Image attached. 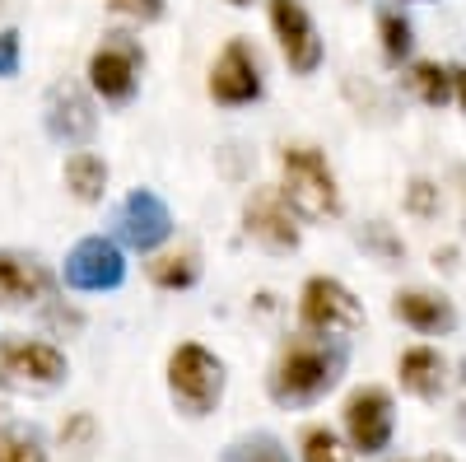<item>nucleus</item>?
I'll use <instances>...</instances> for the list:
<instances>
[{"label":"nucleus","instance_id":"f257e3e1","mask_svg":"<svg viewBox=\"0 0 466 462\" xmlns=\"http://www.w3.org/2000/svg\"><path fill=\"white\" fill-rule=\"evenodd\" d=\"M350 374V341L294 332L280 341L276 360L266 369V397L280 411H308L327 402Z\"/></svg>","mask_w":466,"mask_h":462},{"label":"nucleus","instance_id":"f03ea898","mask_svg":"<svg viewBox=\"0 0 466 462\" xmlns=\"http://www.w3.org/2000/svg\"><path fill=\"white\" fill-rule=\"evenodd\" d=\"M280 191L285 201L294 206V215L303 224H336L345 215V191H340V178L327 159V149L313 145V140H285L280 154Z\"/></svg>","mask_w":466,"mask_h":462},{"label":"nucleus","instance_id":"7ed1b4c3","mask_svg":"<svg viewBox=\"0 0 466 462\" xmlns=\"http://www.w3.org/2000/svg\"><path fill=\"white\" fill-rule=\"evenodd\" d=\"M164 383H168V402L177 416L187 420H206L219 411L224 388H228V364L201 341H177L164 364Z\"/></svg>","mask_w":466,"mask_h":462},{"label":"nucleus","instance_id":"20e7f679","mask_svg":"<svg viewBox=\"0 0 466 462\" xmlns=\"http://www.w3.org/2000/svg\"><path fill=\"white\" fill-rule=\"evenodd\" d=\"M145 47L136 33H122V28H107L89 61H85V85L98 103L107 108H131L140 98V80H145Z\"/></svg>","mask_w":466,"mask_h":462},{"label":"nucleus","instance_id":"39448f33","mask_svg":"<svg viewBox=\"0 0 466 462\" xmlns=\"http://www.w3.org/2000/svg\"><path fill=\"white\" fill-rule=\"evenodd\" d=\"M294 318H299V332H308V336H336V341L360 336L364 323H369L364 299L350 290L340 276H327V272H313L299 285Z\"/></svg>","mask_w":466,"mask_h":462},{"label":"nucleus","instance_id":"423d86ee","mask_svg":"<svg viewBox=\"0 0 466 462\" xmlns=\"http://www.w3.org/2000/svg\"><path fill=\"white\" fill-rule=\"evenodd\" d=\"M206 98L224 112H243L266 98V61L252 37H228L206 70Z\"/></svg>","mask_w":466,"mask_h":462},{"label":"nucleus","instance_id":"0eeeda50","mask_svg":"<svg viewBox=\"0 0 466 462\" xmlns=\"http://www.w3.org/2000/svg\"><path fill=\"white\" fill-rule=\"evenodd\" d=\"M340 435L355 457H387L397 444V397L382 383H360L340 402Z\"/></svg>","mask_w":466,"mask_h":462},{"label":"nucleus","instance_id":"6e6552de","mask_svg":"<svg viewBox=\"0 0 466 462\" xmlns=\"http://www.w3.org/2000/svg\"><path fill=\"white\" fill-rule=\"evenodd\" d=\"M266 5V28L276 37V52L289 66V75L299 80H313L327 66V37L308 10V0H261Z\"/></svg>","mask_w":466,"mask_h":462},{"label":"nucleus","instance_id":"1a4fd4ad","mask_svg":"<svg viewBox=\"0 0 466 462\" xmlns=\"http://www.w3.org/2000/svg\"><path fill=\"white\" fill-rule=\"evenodd\" d=\"M70 378V360L56 341L43 336H0V388L15 393H56Z\"/></svg>","mask_w":466,"mask_h":462},{"label":"nucleus","instance_id":"9d476101","mask_svg":"<svg viewBox=\"0 0 466 462\" xmlns=\"http://www.w3.org/2000/svg\"><path fill=\"white\" fill-rule=\"evenodd\" d=\"M127 276H131L127 248L112 234H85L80 243H70L61 272H56V285L70 294H112L127 285Z\"/></svg>","mask_w":466,"mask_h":462},{"label":"nucleus","instance_id":"9b49d317","mask_svg":"<svg viewBox=\"0 0 466 462\" xmlns=\"http://www.w3.org/2000/svg\"><path fill=\"white\" fill-rule=\"evenodd\" d=\"M238 224H243V234L261 248V252H270V257H289V252H299L303 248V220L294 215V206L285 201V191L276 187V182H257L248 197H243V206H238Z\"/></svg>","mask_w":466,"mask_h":462},{"label":"nucleus","instance_id":"f8f14e48","mask_svg":"<svg viewBox=\"0 0 466 462\" xmlns=\"http://www.w3.org/2000/svg\"><path fill=\"white\" fill-rule=\"evenodd\" d=\"M173 229H177L173 206L154 187L127 191V201L116 206V215H112V239L122 243L127 252H140V257L168 248L173 243Z\"/></svg>","mask_w":466,"mask_h":462},{"label":"nucleus","instance_id":"ddd939ff","mask_svg":"<svg viewBox=\"0 0 466 462\" xmlns=\"http://www.w3.org/2000/svg\"><path fill=\"white\" fill-rule=\"evenodd\" d=\"M43 131L56 145H70V149L89 145L94 131H98V98L89 94V85L56 80L47 89V98H43Z\"/></svg>","mask_w":466,"mask_h":462},{"label":"nucleus","instance_id":"4468645a","mask_svg":"<svg viewBox=\"0 0 466 462\" xmlns=\"http://www.w3.org/2000/svg\"><path fill=\"white\" fill-rule=\"evenodd\" d=\"M56 299V272L24 248H0V308L19 313V308H43Z\"/></svg>","mask_w":466,"mask_h":462},{"label":"nucleus","instance_id":"2eb2a0df","mask_svg":"<svg viewBox=\"0 0 466 462\" xmlns=\"http://www.w3.org/2000/svg\"><path fill=\"white\" fill-rule=\"evenodd\" d=\"M387 308H392V318L415 336H452L461 327L457 303L434 285H401Z\"/></svg>","mask_w":466,"mask_h":462},{"label":"nucleus","instance_id":"dca6fc26","mask_svg":"<svg viewBox=\"0 0 466 462\" xmlns=\"http://www.w3.org/2000/svg\"><path fill=\"white\" fill-rule=\"evenodd\" d=\"M397 383L415 402H439L448 393V383H452V364H448V355L439 351V345L415 341L397 355Z\"/></svg>","mask_w":466,"mask_h":462},{"label":"nucleus","instance_id":"f3484780","mask_svg":"<svg viewBox=\"0 0 466 462\" xmlns=\"http://www.w3.org/2000/svg\"><path fill=\"white\" fill-rule=\"evenodd\" d=\"M373 33H378V56H382L387 70H406V66L420 56L415 19L406 15V5H397V0H382V5H373Z\"/></svg>","mask_w":466,"mask_h":462},{"label":"nucleus","instance_id":"a211bd4d","mask_svg":"<svg viewBox=\"0 0 466 462\" xmlns=\"http://www.w3.org/2000/svg\"><path fill=\"white\" fill-rule=\"evenodd\" d=\"M201 276H206V262H201L197 248H187V243H177V248L168 243V248H159V252H149V262H145V281H149L154 290H164V294L197 290Z\"/></svg>","mask_w":466,"mask_h":462},{"label":"nucleus","instance_id":"6ab92c4d","mask_svg":"<svg viewBox=\"0 0 466 462\" xmlns=\"http://www.w3.org/2000/svg\"><path fill=\"white\" fill-rule=\"evenodd\" d=\"M61 182H66V191H70L80 206H98V201L107 197V187H112V169H107V159H103L98 149L80 145V149L66 154Z\"/></svg>","mask_w":466,"mask_h":462},{"label":"nucleus","instance_id":"aec40b11","mask_svg":"<svg viewBox=\"0 0 466 462\" xmlns=\"http://www.w3.org/2000/svg\"><path fill=\"white\" fill-rule=\"evenodd\" d=\"M401 85L410 89V98H415V103L434 108V112L452 103V70H448V61L415 56V61L401 70Z\"/></svg>","mask_w":466,"mask_h":462},{"label":"nucleus","instance_id":"412c9836","mask_svg":"<svg viewBox=\"0 0 466 462\" xmlns=\"http://www.w3.org/2000/svg\"><path fill=\"white\" fill-rule=\"evenodd\" d=\"M355 243H360V252L373 257L378 266H401V262L410 257L406 239H401L387 220H364V224L355 229Z\"/></svg>","mask_w":466,"mask_h":462},{"label":"nucleus","instance_id":"4be33fe9","mask_svg":"<svg viewBox=\"0 0 466 462\" xmlns=\"http://www.w3.org/2000/svg\"><path fill=\"white\" fill-rule=\"evenodd\" d=\"M219 462H294L289 444L280 435H270V430H252V435H238V439H228Z\"/></svg>","mask_w":466,"mask_h":462},{"label":"nucleus","instance_id":"5701e85b","mask_svg":"<svg viewBox=\"0 0 466 462\" xmlns=\"http://www.w3.org/2000/svg\"><path fill=\"white\" fill-rule=\"evenodd\" d=\"M401 210L415 224H434L443 215V182L430 178V173H410L406 187H401Z\"/></svg>","mask_w":466,"mask_h":462},{"label":"nucleus","instance_id":"b1692460","mask_svg":"<svg viewBox=\"0 0 466 462\" xmlns=\"http://www.w3.org/2000/svg\"><path fill=\"white\" fill-rule=\"evenodd\" d=\"M294 462H355V448L345 444L336 426H303Z\"/></svg>","mask_w":466,"mask_h":462},{"label":"nucleus","instance_id":"393cba45","mask_svg":"<svg viewBox=\"0 0 466 462\" xmlns=\"http://www.w3.org/2000/svg\"><path fill=\"white\" fill-rule=\"evenodd\" d=\"M0 462H47V439L33 426H0Z\"/></svg>","mask_w":466,"mask_h":462},{"label":"nucleus","instance_id":"a878e982","mask_svg":"<svg viewBox=\"0 0 466 462\" xmlns=\"http://www.w3.org/2000/svg\"><path fill=\"white\" fill-rule=\"evenodd\" d=\"M107 15L131 28H149L168 19V0H107Z\"/></svg>","mask_w":466,"mask_h":462},{"label":"nucleus","instance_id":"bb28decb","mask_svg":"<svg viewBox=\"0 0 466 462\" xmlns=\"http://www.w3.org/2000/svg\"><path fill=\"white\" fill-rule=\"evenodd\" d=\"M61 448H70V453H89L94 448V439H98V420L89 416V411H70L66 420H61Z\"/></svg>","mask_w":466,"mask_h":462},{"label":"nucleus","instance_id":"cd10ccee","mask_svg":"<svg viewBox=\"0 0 466 462\" xmlns=\"http://www.w3.org/2000/svg\"><path fill=\"white\" fill-rule=\"evenodd\" d=\"M19 70H24V33L10 24L0 28V80H15Z\"/></svg>","mask_w":466,"mask_h":462},{"label":"nucleus","instance_id":"c85d7f7f","mask_svg":"<svg viewBox=\"0 0 466 462\" xmlns=\"http://www.w3.org/2000/svg\"><path fill=\"white\" fill-rule=\"evenodd\" d=\"M452 70V103L461 108V118H466V61H448Z\"/></svg>","mask_w":466,"mask_h":462},{"label":"nucleus","instance_id":"c756f323","mask_svg":"<svg viewBox=\"0 0 466 462\" xmlns=\"http://www.w3.org/2000/svg\"><path fill=\"white\" fill-rule=\"evenodd\" d=\"M452 191H457V201H461V224H466V164H452Z\"/></svg>","mask_w":466,"mask_h":462},{"label":"nucleus","instance_id":"7c9ffc66","mask_svg":"<svg viewBox=\"0 0 466 462\" xmlns=\"http://www.w3.org/2000/svg\"><path fill=\"white\" fill-rule=\"evenodd\" d=\"M434 266H443V272H457V248H443V252H434Z\"/></svg>","mask_w":466,"mask_h":462},{"label":"nucleus","instance_id":"2f4dec72","mask_svg":"<svg viewBox=\"0 0 466 462\" xmlns=\"http://www.w3.org/2000/svg\"><path fill=\"white\" fill-rule=\"evenodd\" d=\"M401 462H457V457H452V453H439V448H434V453H420V457H401Z\"/></svg>","mask_w":466,"mask_h":462},{"label":"nucleus","instance_id":"473e14b6","mask_svg":"<svg viewBox=\"0 0 466 462\" xmlns=\"http://www.w3.org/2000/svg\"><path fill=\"white\" fill-rule=\"evenodd\" d=\"M224 5H233V10H252V5H261V0H224Z\"/></svg>","mask_w":466,"mask_h":462},{"label":"nucleus","instance_id":"72a5a7b5","mask_svg":"<svg viewBox=\"0 0 466 462\" xmlns=\"http://www.w3.org/2000/svg\"><path fill=\"white\" fill-rule=\"evenodd\" d=\"M397 5H439V0H397Z\"/></svg>","mask_w":466,"mask_h":462},{"label":"nucleus","instance_id":"f704fd0d","mask_svg":"<svg viewBox=\"0 0 466 462\" xmlns=\"http://www.w3.org/2000/svg\"><path fill=\"white\" fill-rule=\"evenodd\" d=\"M457 378H461V383H466V360H461V374H457Z\"/></svg>","mask_w":466,"mask_h":462}]
</instances>
